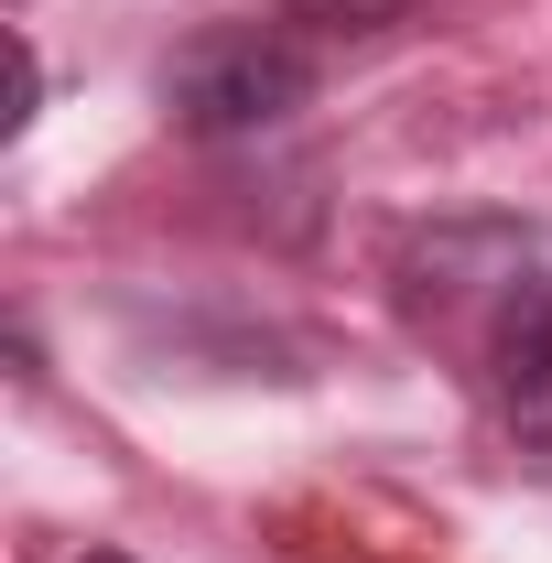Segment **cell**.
<instances>
[{"instance_id": "2", "label": "cell", "mask_w": 552, "mask_h": 563, "mask_svg": "<svg viewBox=\"0 0 552 563\" xmlns=\"http://www.w3.org/2000/svg\"><path fill=\"white\" fill-rule=\"evenodd\" d=\"M498 422L520 433V455H542L552 466V282L531 292H509V314H498Z\"/></svg>"}, {"instance_id": "3", "label": "cell", "mask_w": 552, "mask_h": 563, "mask_svg": "<svg viewBox=\"0 0 552 563\" xmlns=\"http://www.w3.org/2000/svg\"><path fill=\"white\" fill-rule=\"evenodd\" d=\"M412 0H292V22H314V33H390Z\"/></svg>"}, {"instance_id": "4", "label": "cell", "mask_w": 552, "mask_h": 563, "mask_svg": "<svg viewBox=\"0 0 552 563\" xmlns=\"http://www.w3.org/2000/svg\"><path fill=\"white\" fill-rule=\"evenodd\" d=\"M87 563H131V553H87Z\"/></svg>"}, {"instance_id": "1", "label": "cell", "mask_w": 552, "mask_h": 563, "mask_svg": "<svg viewBox=\"0 0 552 563\" xmlns=\"http://www.w3.org/2000/svg\"><path fill=\"white\" fill-rule=\"evenodd\" d=\"M163 98H174V120L196 141H239V131H272V120H292L314 98V55L292 33H207V44L174 55Z\"/></svg>"}]
</instances>
